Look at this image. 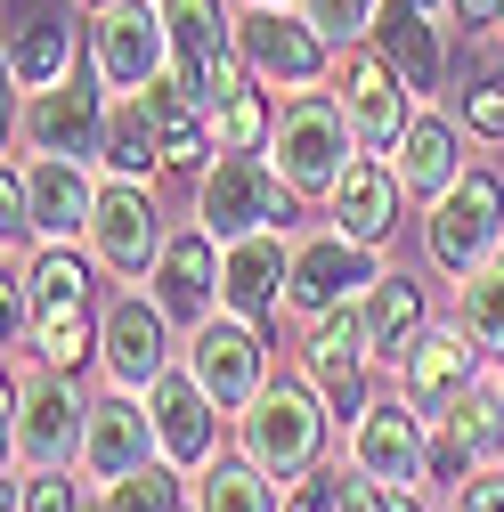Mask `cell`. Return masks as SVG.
Wrapping results in <instances>:
<instances>
[{"label":"cell","instance_id":"obj_25","mask_svg":"<svg viewBox=\"0 0 504 512\" xmlns=\"http://www.w3.org/2000/svg\"><path fill=\"white\" fill-rule=\"evenodd\" d=\"M57 74H74V25L57 9H25L9 25V82L17 90H49Z\"/></svg>","mask_w":504,"mask_h":512},{"label":"cell","instance_id":"obj_20","mask_svg":"<svg viewBox=\"0 0 504 512\" xmlns=\"http://www.w3.org/2000/svg\"><path fill=\"white\" fill-rule=\"evenodd\" d=\"M220 236L196 220V228H179L171 244H163V261H155V301L179 317V326H204V317L220 309V252H212Z\"/></svg>","mask_w":504,"mask_h":512},{"label":"cell","instance_id":"obj_35","mask_svg":"<svg viewBox=\"0 0 504 512\" xmlns=\"http://www.w3.org/2000/svg\"><path fill=\"white\" fill-rule=\"evenodd\" d=\"M464 122L480 139H504V66H472L464 74Z\"/></svg>","mask_w":504,"mask_h":512},{"label":"cell","instance_id":"obj_18","mask_svg":"<svg viewBox=\"0 0 504 512\" xmlns=\"http://www.w3.org/2000/svg\"><path fill=\"white\" fill-rule=\"evenodd\" d=\"M285 277H293V244H285V228H261V236L220 244V309L252 317V326L285 309Z\"/></svg>","mask_w":504,"mask_h":512},{"label":"cell","instance_id":"obj_42","mask_svg":"<svg viewBox=\"0 0 504 512\" xmlns=\"http://www.w3.org/2000/svg\"><path fill=\"white\" fill-rule=\"evenodd\" d=\"M90 9H106V0H90Z\"/></svg>","mask_w":504,"mask_h":512},{"label":"cell","instance_id":"obj_26","mask_svg":"<svg viewBox=\"0 0 504 512\" xmlns=\"http://www.w3.org/2000/svg\"><path fill=\"white\" fill-rule=\"evenodd\" d=\"M358 326H366V358L399 366L407 342L423 334V293H415L407 277H374V285L358 293Z\"/></svg>","mask_w":504,"mask_h":512},{"label":"cell","instance_id":"obj_40","mask_svg":"<svg viewBox=\"0 0 504 512\" xmlns=\"http://www.w3.org/2000/svg\"><path fill=\"white\" fill-rule=\"evenodd\" d=\"M448 9H456L464 33H496V25H504V0H448Z\"/></svg>","mask_w":504,"mask_h":512},{"label":"cell","instance_id":"obj_29","mask_svg":"<svg viewBox=\"0 0 504 512\" xmlns=\"http://www.w3.org/2000/svg\"><path fill=\"white\" fill-rule=\"evenodd\" d=\"M98 155H106L114 179H147V171L163 163V131H155V114H147L139 90H122V98L106 106V139H98Z\"/></svg>","mask_w":504,"mask_h":512},{"label":"cell","instance_id":"obj_33","mask_svg":"<svg viewBox=\"0 0 504 512\" xmlns=\"http://www.w3.org/2000/svg\"><path fill=\"white\" fill-rule=\"evenodd\" d=\"M269 98L261 90H236V98H220L212 106V147H269Z\"/></svg>","mask_w":504,"mask_h":512},{"label":"cell","instance_id":"obj_8","mask_svg":"<svg viewBox=\"0 0 504 512\" xmlns=\"http://www.w3.org/2000/svg\"><path fill=\"white\" fill-rule=\"evenodd\" d=\"M187 374L212 391L220 415H244L252 399L269 391V350H261V334H252V317L212 309L204 326H196V342H187Z\"/></svg>","mask_w":504,"mask_h":512},{"label":"cell","instance_id":"obj_9","mask_svg":"<svg viewBox=\"0 0 504 512\" xmlns=\"http://www.w3.org/2000/svg\"><path fill=\"white\" fill-rule=\"evenodd\" d=\"M374 277V244H358V236H342V228H326V236H309V244H293V277H285V317H334V309H350Z\"/></svg>","mask_w":504,"mask_h":512},{"label":"cell","instance_id":"obj_14","mask_svg":"<svg viewBox=\"0 0 504 512\" xmlns=\"http://www.w3.org/2000/svg\"><path fill=\"white\" fill-rule=\"evenodd\" d=\"M163 220H155V196L147 179H106L98 187V212H90V252L114 269V277H147L163 261Z\"/></svg>","mask_w":504,"mask_h":512},{"label":"cell","instance_id":"obj_4","mask_svg":"<svg viewBox=\"0 0 504 512\" xmlns=\"http://www.w3.org/2000/svg\"><path fill=\"white\" fill-rule=\"evenodd\" d=\"M25 293H33V326H25V350L41 366H82L90 358V269L74 261L66 244H49L41 261L25 269Z\"/></svg>","mask_w":504,"mask_h":512},{"label":"cell","instance_id":"obj_32","mask_svg":"<svg viewBox=\"0 0 504 512\" xmlns=\"http://www.w3.org/2000/svg\"><path fill=\"white\" fill-rule=\"evenodd\" d=\"M464 334L480 350H504V244L464 277Z\"/></svg>","mask_w":504,"mask_h":512},{"label":"cell","instance_id":"obj_43","mask_svg":"<svg viewBox=\"0 0 504 512\" xmlns=\"http://www.w3.org/2000/svg\"><path fill=\"white\" fill-rule=\"evenodd\" d=\"M496 33H504V25H496Z\"/></svg>","mask_w":504,"mask_h":512},{"label":"cell","instance_id":"obj_5","mask_svg":"<svg viewBox=\"0 0 504 512\" xmlns=\"http://www.w3.org/2000/svg\"><path fill=\"white\" fill-rule=\"evenodd\" d=\"M236 57L252 66V82H277V90H309L326 66H334V41L309 25L285 0H252L236 17Z\"/></svg>","mask_w":504,"mask_h":512},{"label":"cell","instance_id":"obj_6","mask_svg":"<svg viewBox=\"0 0 504 512\" xmlns=\"http://www.w3.org/2000/svg\"><path fill=\"white\" fill-rule=\"evenodd\" d=\"M82 431H90V407L74 399L66 366H41L25 382H9V456H25L33 472L82 456Z\"/></svg>","mask_w":504,"mask_h":512},{"label":"cell","instance_id":"obj_22","mask_svg":"<svg viewBox=\"0 0 504 512\" xmlns=\"http://www.w3.org/2000/svg\"><path fill=\"white\" fill-rule=\"evenodd\" d=\"M25 212H33V236L66 244V236H82L90 212H98V179H90L74 155H33V163H25Z\"/></svg>","mask_w":504,"mask_h":512},{"label":"cell","instance_id":"obj_21","mask_svg":"<svg viewBox=\"0 0 504 512\" xmlns=\"http://www.w3.org/2000/svg\"><path fill=\"white\" fill-rule=\"evenodd\" d=\"M309 382H318V399L334 415H366V326H358V309H334L309 326Z\"/></svg>","mask_w":504,"mask_h":512},{"label":"cell","instance_id":"obj_39","mask_svg":"<svg viewBox=\"0 0 504 512\" xmlns=\"http://www.w3.org/2000/svg\"><path fill=\"white\" fill-rule=\"evenodd\" d=\"M277 512H334V472H301Z\"/></svg>","mask_w":504,"mask_h":512},{"label":"cell","instance_id":"obj_36","mask_svg":"<svg viewBox=\"0 0 504 512\" xmlns=\"http://www.w3.org/2000/svg\"><path fill=\"white\" fill-rule=\"evenodd\" d=\"M9 512H82V496H74V480L66 472H33V480H9Z\"/></svg>","mask_w":504,"mask_h":512},{"label":"cell","instance_id":"obj_30","mask_svg":"<svg viewBox=\"0 0 504 512\" xmlns=\"http://www.w3.org/2000/svg\"><path fill=\"white\" fill-rule=\"evenodd\" d=\"M187 504H196V512H277L285 496L269 488V472L252 456H212L196 472V488H187Z\"/></svg>","mask_w":504,"mask_h":512},{"label":"cell","instance_id":"obj_17","mask_svg":"<svg viewBox=\"0 0 504 512\" xmlns=\"http://www.w3.org/2000/svg\"><path fill=\"white\" fill-rule=\"evenodd\" d=\"M155 456H163V439H155L147 391H122V382H114V399H98V407H90V431H82V472H90V488L139 472V464H155Z\"/></svg>","mask_w":504,"mask_h":512},{"label":"cell","instance_id":"obj_37","mask_svg":"<svg viewBox=\"0 0 504 512\" xmlns=\"http://www.w3.org/2000/svg\"><path fill=\"white\" fill-rule=\"evenodd\" d=\"M334 512H415V504H407V488H383L350 464V472H334Z\"/></svg>","mask_w":504,"mask_h":512},{"label":"cell","instance_id":"obj_1","mask_svg":"<svg viewBox=\"0 0 504 512\" xmlns=\"http://www.w3.org/2000/svg\"><path fill=\"white\" fill-rule=\"evenodd\" d=\"M196 220L236 244V236H261V228H285L293 220V187L285 171L269 163V147H220L204 171H196Z\"/></svg>","mask_w":504,"mask_h":512},{"label":"cell","instance_id":"obj_28","mask_svg":"<svg viewBox=\"0 0 504 512\" xmlns=\"http://www.w3.org/2000/svg\"><path fill=\"white\" fill-rule=\"evenodd\" d=\"M163 25H171V74H187V82H196L212 57L236 49L228 0H163Z\"/></svg>","mask_w":504,"mask_h":512},{"label":"cell","instance_id":"obj_10","mask_svg":"<svg viewBox=\"0 0 504 512\" xmlns=\"http://www.w3.org/2000/svg\"><path fill=\"white\" fill-rule=\"evenodd\" d=\"M98 82H106V74H98V57H90V66L57 74L49 90H33L25 114H17L25 147H33V155H90V147L106 139V90H98Z\"/></svg>","mask_w":504,"mask_h":512},{"label":"cell","instance_id":"obj_19","mask_svg":"<svg viewBox=\"0 0 504 512\" xmlns=\"http://www.w3.org/2000/svg\"><path fill=\"white\" fill-rule=\"evenodd\" d=\"M147 415H155V439H163V456L179 472H204L220 456V407L196 374H163L155 391H147Z\"/></svg>","mask_w":504,"mask_h":512},{"label":"cell","instance_id":"obj_13","mask_svg":"<svg viewBox=\"0 0 504 512\" xmlns=\"http://www.w3.org/2000/svg\"><path fill=\"white\" fill-rule=\"evenodd\" d=\"M334 98H342V114H350L358 147H391L407 122H415V82L391 66L383 49H350L342 66H334Z\"/></svg>","mask_w":504,"mask_h":512},{"label":"cell","instance_id":"obj_11","mask_svg":"<svg viewBox=\"0 0 504 512\" xmlns=\"http://www.w3.org/2000/svg\"><path fill=\"white\" fill-rule=\"evenodd\" d=\"M399 391H407V407H415L423 423L456 415V407L480 391V342H472L464 326H423V334L407 342V358H399Z\"/></svg>","mask_w":504,"mask_h":512},{"label":"cell","instance_id":"obj_34","mask_svg":"<svg viewBox=\"0 0 504 512\" xmlns=\"http://www.w3.org/2000/svg\"><path fill=\"white\" fill-rule=\"evenodd\" d=\"M374 9H383V0H301V17L318 25L334 49H350V41H366L374 33Z\"/></svg>","mask_w":504,"mask_h":512},{"label":"cell","instance_id":"obj_23","mask_svg":"<svg viewBox=\"0 0 504 512\" xmlns=\"http://www.w3.org/2000/svg\"><path fill=\"white\" fill-rule=\"evenodd\" d=\"M399 204H407V187H399L391 155H350V171L334 179V196H326L334 228L358 236V244H383V236L399 228Z\"/></svg>","mask_w":504,"mask_h":512},{"label":"cell","instance_id":"obj_41","mask_svg":"<svg viewBox=\"0 0 504 512\" xmlns=\"http://www.w3.org/2000/svg\"><path fill=\"white\" fill-rule=\"evenodd\" d=\"M496 399H504V374H496Z\"/></svg>","mask_w":504,"mask_h":512},{"label":"cell","instance_id":"obj_27","mask_svg":"<svg viewBox=\"0 0 504 512\" xmlns=\"http://www.w3.org/2000/svg\"><path fill=\"white\" fill-rule=\"evenodd\" d=\"M366 41L383 49L407 82H415V98L439 82V33H431V17H423V0H383V9H374V33H366Z\"/></svg>","mask_w":504,"mask_h":512},{"label":"cell","instance_id":"obj_38","mask_svg":"<svg viewBox=\"0 0 504 512\" xmlns=\"http://www.w3.org/2000/svg\"><path fill=\"white\" fill-rule=\"evenodd\" d=\"M456 512H504V464H480V472L456 488Z\"/></svg>","mask_w":504,"mask_h":512},{"label":"cell","instance_id":"obj_7","mask_svg":"<svg viewBox=\"0 0 504 512\" xmlns=\"http://www.w3.org/2000/svg\"><path fill=\"white\" fill-rule=\"evenodd\" d=\"M423 244H431V261L448 269V277H472L488 252L504 244V179H496V171H464L448 196L431 204Z\"/></svg>","mask_w":504,"mask_h":512},{"label":"cell","instance_id":"obj_2","mask_svg":"<svg viewBox=\"0 0 504 512\" xmlns=\"http://www.w3.org/2000/svg\"><path fill=\"white\" fill-rule=\"evenodd\" d=\"M326 399H318V382H269L261 399H252L244 415H236V439H244V456L261 464L269 480H301V472H318V456H326Z\"/></svg>","mask_w":504,"mask_h":512},{"label":"cell","instance_id":"obj_12","mask_svg":"<svg viewBox=\"0 0 504 512\" xmlns=\"http://www.w3.org/2000/svg\"><path fill=\"white\" fill-rule=\"evenodd\" d=\"M350 464L383 488H423L431 480V423L407 407V399H383L350 415Z\"/></svg>","mask_w":504,"mask_h":512},{"label":"cell","instance_id":"obj_31","mask_svg":"<svg viewBox=\"0 0 504 512\" xmlns=\"http://www.w3.org/2000/svg\"><path fill=\"white\" fill-rule=\"evenodd\" d=\"M90 512H179V464L155 456V464H139V472L106 480V488L90 496Z\"/></svg>","mask_w":504,"mask_h":512},{"label":"cell","instance_id":"obj_15","mask_svg":"<svg viewBox=\"0 0 504 512\" xmlns=\"http://www.w3.org/2000/svg\"><path fill=\"white\" fill-rule=\"evenodd\" d=\"M98 358L122 391H155L171 374V309L147 301V293H122L106 317H98Z\"/></svg>","mask_w":504,"mask_h":512},{"label":"cell","instance_id":"obj_24","mask_svg":"<svg viewBox=\"0 0 504 512\" xmlns=\"http://www.w3.org/2000/svg\"><path fill=\"white\" fill-rule=\"evenodd\" d=\"M391 171H399L407 196H431V204H439V196L464 179V131H456L448 114H415L407 131L391 139Z\"/></svg>","mask_w":504,"mask_h":512},{"label":"cell","instance_id":"obj_16","mask_svg":"<svg viewBox=\"0 0 504 512\" xmlns=\"http://www.w3.org/2000/svg\"><path fill=\"white\" fill-rule=\"evenodd\" d=\"M98 74L114 90H147L171 66V25H163V0H106L98 9Z\"/></svg>","mask_w":504,"mask_h":512},{"label":"cell","instance_id":"obj_3","mask_svg":"<svg viewBox=\"0 0 504 512\" xmlns=\"http://www.w3.org/2000/svg\"><path fill=\"white\" fill-rule=\"evenodd\" d=\"M350 147H358V131H350L342 98H318V90H301L269 122V163L285 171L293 196H334V179L350 171Z\"/></svg>","mask_w":504,"mask_h":512}]
</instances>
